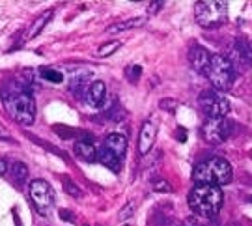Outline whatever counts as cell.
Returning a JSON list of instances; mask_svg holds the SVG:
<instances>
[{"label":"cell","mask_w":252,"mask_h":226,"mask_svg":"<svg viewBox=\"0 0 252 226\" xmlns=\"http://www.w3.org/2000/svg\"><path fill=\"white\" fill-rule=\"evenodd\" d=\"M2 101L8 114L23 126H32L36 122V99L32 92L25 90L17 81L9 82V86L2 92Z\"/></svg>","instance_id":"cell-1"},{"label":"cell","mask_w":252,"mask_h":226,"mask_svg":"<svg viewBox=\"0 0 252 226\" xmlns=\"http://www.w3.org/2000/svg\"><path fill=\"white\" fill-rule=\"evenodd\" d=\"M189 208L198 217H215L224 204V193L215 185H194L189 193Z\"/></svg>","instance_id":"cell-2"},{"label":"cell","mask_w":252,"mask_h":226,"mask_svg":"<svg viewBox=\"0 0 252 226\" xmlns=\"http://www.w3.org/2000/svg\"><path fill=\"white\" fill-rule=\"evenodd\" d=\"M232 164L222 157H211L204 163H200L194 172H192V180L196 181V185H215L222 187L232 181Z\"/></svg>","instance_id":"cell-3"},{"label":"cell","mask_w":252,"mask_h":226,"mask_svg":"<svg viewBox=\"0 0 252 226\" xmlns=\"http://www.w3.org/2000/svg\"><path fill=\"white\" fill-rule=\"evenodd\" d=\"M206 75L209 82L213 84V88L219 92H226L232 88L235 79V71H234V64L228 56L222 55H213L211 56V62L207 65Z\"/></svg>","instance_id":"cell-4"},{"label":"cell","mask_w":252,"mask_h":226,"mask_svg":"<svg viewBox=\"0 0 252 226\" xmlns=\"http://www.w3.org/2000/svg\"><path fill=\"white\" fill-rule=\"evenodd\" d=\"M194 15L198 25L206 28H215L228 21V4L222 0H202L194 6Z\"/></svg>","instance_id":"cell-5"},{"label":"cell","mask_w":252,"mask_h":226,"mask_svg":"<svg viewBox=\"0 0 252 226\" xmlns=\"http://www.w3.org/2000/svg\"><path fill=\"white\" fill-rule=\"evenodd\" d=\"M198 105L202 112L211 120H220L226 118L230 112V101L219 90L211 88V90H204L198 97Z\"/></svg>","instance_id":"cell-6"},{"label":"cell","mask_w":252,"mask_h":226,"mask_svg":"<svg viewBox=\"0 0 252 226\" xmlns=\"http://www.w3.org/2000/svg\"><path fill=\"white\" fill-rule=\"evenodd\" d=\"M28 193H30L32 204L36 206L39 215H49L54 206L53 187L45 180H32L30 181V187H28Z\"/></svg>","instance_id":"cell-7"},{"label":"cell","mask_w":252,"mask_h":226,"mask_svg":"<svg viewBox=\"0 0 252 226\" xmlns=\"http://www.w3.org/2000/svg\"><path fill=\"white\" fill-rule=\"evenodd\" d=\"M232 133H234V122L228 118L220 120L207 118V122L202 126V136L209 144H222L232 136Z\"/></svg>","instance_id":"cell-8"},{"label":"cell","mask_w":252,"mask_h":226,"mask_svg":"<svg viewBox=\"0 0 252 226\" xmlns=\"http://www.w3.org/2000/svg\"><path fill=\"white\" fill-rule=\"evenodd\" d=\"M155 136H157V124L153 120H146L140 127V135H138V152H140V155L150 154L153 142H155Z\"/></svg>","instance_id":"cell-9"},{"label":"cell","mask_w":252,"mask_h":226,"mask_svg":"<svg viewBox=\"0 0 252 226\" xmlns=\"http://www.w3.org/2000/svg\"><path fill=\"white\" fill-rule=\"evenodd\" d=\"M105 99H107V86H105V82H92L90 88L84 94V103L88 107H92V109H99V107H103Z\"/></svg>","instance_id":"cell-10"},{"label":"cell","mask_w":252,"mask_h":226,"mask_svg":"<svg viewBox=\"0 0 252 226\" xmlns=\"http://www.w3.org/2000/svg\"><path fill=\"white\" fill-rule=\"evenodd\" d=\"M189 62L190 65L196 69V71L200 73H206L207 69V65H209V62H211V56L213 55H209L207 53V49L206 47H202V45H192L189 49Z\"/></svg>","instance_id":"cell-11"},{"label":"cell","mask_w":252,"mask_h":226,"mask_svg":"<svg viewBox=\"0 0 252 226\" xmlns=\"http://www.w3.org/2000/svg\"><path fill=\"white\" fill-rule=\"evenodd\" d=\"M75 154H77V157L82 159V161L94 163V161L97 159V155H99V150L94 146L92 140H88V138H81V140L75 142Z\"/></svg>","instance_id":"cell-12"},{"label":"cell","mask_w":252,"mask_h":226,"mask_svg":"<svg viewBox=\"0 0 252 226\" xmlns=\"http://www.w3.org/2000/svg\"><path fill=\"white\" fill-rule=\"evenodd\" d=\"M103 146H107L108 150L112 152L114 155H118L120 159H124L126 157V152H127V138L122 133H110V135L105 138V142Z\"/></svg>","instance_id":"cell-13"},{"label":"cell","mask_w":252,"mask_h":226,"mask_svg":"<svg viewBox=\"0 0 252 226\" xmlns=\"http://www.w3.org/2000/svg\"><path fill=\"white\" fill-rule=\"evenodd\" d=\"M148 19L146 17H131L126 19V21H120V23H114L107 28V34H120V32H126V30H131V28H138L142 27Z\"/></svg>","instance_id":"cell-14"},{"label":"cell","mask_w":252,"mask_h":226,"mask_svg":"<svg viewBox=\"0 0 252 226\" xmlns=\"http://www.w3.org/2000/svg\"><path fill=\"white\" fill-rule=\"evenodd\" d=\"M97 161L101 164H105L107 168H110L112 172H120V166H122V159L114 155L107 146H101L99 148V155H97Z\"/></svg>","instance_id":"cell-15"},{"label":"cell","mask_w":252,"mask_h":226,"mask_svg":"<svg viewBox=\"0 0 252 226\" xmlns=\"http://www.w3.org/2000/svg\"><path fill=\"white\" fill-rule=\"evenodd\" d=\"M51 17H53V11L49 9V11H45V13H41L39 17L32 23V27L27 30V36H25V39H34L36 36H39L41 34V30L47 27V23L51 21Z\"/></svg>","instance_id":"cell-16"},{"label":"cell","mask_w":252,"mask_h":226,"mask_svg":"<svg viewBox=\"0 0 252 226\" xmlns=\"http://www.w3.org/2000/svg\"><path fill=\"white\" fill-rule=\"evenodd\" d=\"M90 88V82H88V73H79V75H73L71 82H69V90L79 96V97H84L86 90Z\"/></svg>","instance_id":"cell-17"},{"label":"cell","mask_w":252,"mask_h":226,"mask_svg":"<svg viewBox=\"0 0 252 226\" xmlns=\"http://www.w3.org/2000/svg\"><path fill=\"white\" fill-rule=\"evenodd\" d=\"M9 176H11V180L15 181V183H25L28 178V168L25 163H21V161H11L9 163Z\"/></svg>","instance_id":"cell-18"},{"label":"cell","mask_w":252,"mask_h":226,"mask_svg":"<svg viewBox=\"0 0 252 226\" xmlns=\"http://www.w3.org/2000/svg\"><path fill=\"white\" fill-rule=\"evenodd\" d=\"M39 75H41V79H45V81H49V82H54V84H60V82L63 81L62 71L53 69V67H41V69H39Z\"/></svg>","instance_id":"cell-19"},{"label":"cell","mask_w":252,"mask_h":226,"mask_svg":"<svg viewBox=\"0 0 252 226\" xmlns=\"http://www.w3.org/2000/svg\"><path fill=\"white\" fill-rule=\"evenodd\" d=\"M122 47V41H118V39H114V41H108V43H103V45L95 51V55L99 56V58H105V56H110L114 55L118 49Z\"/></svg>","instance_id":"cell-20"},{"label":"cell","mask_w":252,"mask_h":226,"mask_svg":"<svg viewBox=\"0 0 252 226\" xmlns=\"http://www.w3.org/2000/svg\"><path fill=\"white\" fill-rule=\"evenodd\" d=\"M140 75H142V67L138 65V64H131V65H127L126 67V77L129 79V82H138L140 79Z\"/></svg>","instance_id":"cell-21"},{"label":"cell","mask_w":252,"mask_h":226,"mask_svg":"<svg viewBox=\"0 0 252 226\" xmlns=\"http://www.w3.org/2000/svg\"><path fill=\"white\" fill-rule=\"evenodd\" d=\"M63 191L69 194V196H73V198H82V191L73 183L71 180H65L63 181Z\"/></svg>","instance_id":"cell-22"},{"label":"cell","mask_w":252,"mask_h":226,"mask_svg":"<svg viewBox=\"0 0 252 226\" xmlns=\"http://www.w3.org/2000/svg\"><path fill=\"white\" fill-rule=\"evenodd\" d=\"M153 191H157V193H170L172 187H170V183L166 180H157V181H153Z\"/></svg>","instance_id":"cell-23"},{"label":"cell","mask_w":252,"mask_h":226,"mask_svg":"<svg viewBox=\"0 0 252 226\" xmlns=\"http://www.w3.org/2000/svg\"><path fill=\"white\" fill-rule=\"evenodd\" d=\"M133 213H135V202H129L126 208L120 209V219H122V221H126V219H129Z\"/></svg>","instance_id":"cell-24"},{"label":"cell","mask_w":252,"mask_h":226,"mask_svg":"<svg viewBox=\"0 0 252 226\" xmlns=\"http://www.w3.org/2000/svg\"><path fill=\"white\" fill-rule=\"evenodd\" d=\"M159 107H161L162 110H170V112H174L176 107H178V103H176L174 99H162L161 103H159Z\"/></svg>","instance_id":"cell-25"},{"label":"cell","mask_w":252,"mask_h":226,"mask_svg":"<svg viewBox=\"0 0 252 226\" xmlns=\"http://www.w3.org/2000/svg\"><path fill=\"white\" fill-rule=\"evenodd\" d=\"M162 6H164V2H162V0H157V2H150V6H148V13H150V15H153V13H157V11H159Z\"/></svg>","instance_id":"cell-26"},{"label":"cell","mask_w":252,"mask_h":226,"mask_svg":"<svg viewBox=\"0 0 252 226\" xmlns=\"http://www.w3.org/2000/svg\"><path fill=\"white\" fill-rule=\"evenodd\" d=\"M181 226H200V221L194 215H190V217H187L185 221H183V225Z\"/></svg>","instance_id":"cell-27"},{"label":"cell","mask_w":252,"mask_h":226,"mask_svg":"<svg viewBox=\"0 0 252 226\" xmlns=\"http://www.w3.org/2000/svg\"><path fill=\"white\" fill-rule=\"evenodd\" d=\"M0 138H4V140H6V138H9L8 129H6V127L2 126V124H0Z\"/></svg>","instance_id":"cell-28"},{"label":"cell","mask_w":252,"mask_h":226,"mask_svg":"<svg viewBox=\"0 0 252 226\" xmlns=\"http://www.w3.org/2000/svg\"><path fill=\"white\" fill-rule=\"evenodd\" d=\"M69 213H71V211H65V209H62V211H60V217L65 219V221H75V219H73Z\"/></svg>","instance_id":"cell-29"},{"label":"cell","mask_w":252,"mask_h":226,"mask_svg":"<svg viewBox=\"0 0 252 226\" xmlns=\"http://www.w3.org/2000/svg\"><path fill=\"white\" fill-rule=\"evenodd\" d=\"M247 58H249V64L252 65V41L249 43V56H247Z\"/></svg>","instance_id":"cell-30"},{"label":"cell","mask_w":252,"mask_h":226,"mask_svg":"<svg viewBox=\"0 0 252 226\" xmlns=\"http://www.w3.org/2000/svg\"><path fill=\"white\" fill-rule=\"evenodd\" d=\"M126 226H127V225H126Z\"/></svg>","instance_id":"cell-31"}]
</instances>
